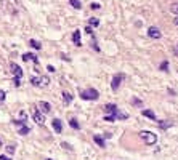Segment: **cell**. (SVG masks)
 <instances>
[{
	"mask_svg": "<svg viewBox=\"0 0 178 160\" xmlns=\"http://www.w3.org/2000/svg\"><path fill=\"white\" fill-rule=\"evenodd\" d=\"M80 98L85 101H96L98 98H100V93H98V90H95V88H87V90L80 91Z\"/></svg>",
	"mask_w": 178,
	"mask_h": 160,
	"instance_id": "cell-1",
	"label": "cell"
},
{
	"mask_svg": "<svg viewBox=\"0 0 178 160\" xmlns=\"http://www.w3.org/2000/svg\"><path fill=\"white\" fill-rule=\"evenodd\" d=\"M140 136H141V139L144 141V144H148V146L156 144V141H157V136L154 135L152 131H141Z\"/></svg>",
	"mask_w": 178,
	"mask_h": 160,
	"instance_id": "cell-2",
	"label": "cell"
},
{
	"mask_svg": "<svg viewBox=\"0 0 178 160\" xmlns=\"http://www.w3.org/2000/svg\"><path fill=\"white\" fill-rule=\"evenodd\" d=\"M122 79H124L122 74H116L114 77H112V82H111L112 91H117V90H119V85H120V82H122Z\"/></svg>",
	"mask_w": 178,
	"mask_h": 160,
	"instance_id": "cell-3",
	"label": "cell"
},
{
	"mask_svg": "<svg viewBox=\"0 0 178 160\" xmlns=\"http://www.w3.org/2000/svg\"><path fill=\"white\" fill-rule=\"evenodd\" d=\"M148 35L151 37V39H161V37H162L161 31H159L157 27H154V26H151V27L148 29Z\"/></svg>",
	"mask_w": 178,
	"mask_h": 160,
	"instance_id": "cell-4",
	"label": "cell"
},
{
	"mask_svg": "<svg viewBox=\"0 0 178 160\" xmlns=\"http://www.w3.org/2000/svg\"><path fill=\"white\" fill-rule=\"evenodd\" d=\"M51 126H53V130L56 131V133H61V131H63V123H61V120H59V119H53Z\"/></svg>",
	"mask_w": 178,
	"mask_h": 160,
	"instance_id": "cell-5",
	"label": "cell"
},
{
	"mask_svg": "<svg viewBox=\"0 0 178 160\" xmlns=\"http://www.w3.org/2000/svg\"><path fill=\"white\" fill-rule=\"evenodd\" d=\"M104 111H106V114H109V115H112V117H116L117 106H116V104H106V106H104Z\"/></svg>",
	"mask_w": 178,
	"mask_h": 160,
	"instance_id": "cell-6",
	"label": "cell"
},
{
	"mask_svg": "<svg viewBox=\"0 0 178 160\" xmlns=\"http://www.w3.org/2000/svg\"><path fill=\"white\" fill-rule=\"evenodd\" d=\"M32 117H34V122H37L39 125H44V122H45V117L42 115L39 111H34V114H32Z\"/></svg>",
	"mask_w": 178,
	"mask_h": 160,
	"instance_id": "cell-7",
	"label": "cell"
},
{
	"mask_svg": "<svg viewBox=\"0 0 178 160\" xmlns=\"http://www.w3.org/2000/svg\"><path fill=\"white\" fill-rule=\"evenodd\" d=\"M11 70H13V74H15L18 79H21V77H23V70H21V67H20L18 64L11 63Z\"/></svg>",
	"mask_w": 178,
	"mask_h": 160,
	"instance_id": "cell-8",
	"label": "cell"
},
{
	"mask_svg": "<svg viewBox=\"0 0 178 160\" xmlns=\"http://www.w3.org/2000/svg\"><path fill=\"white\" fill-rule=\"evenodd\" d=\"M23 59H24V61H34L35 64H39V59H37V56L32 55V53H24V55H23Z\"/></svg>",
	"mask_w": 178,
	"mask_h": 160,
	"instance_id": "cell-9",
	"label": "cell"
},
{
	"mask_svg": "<svg viewBox=\"0 0 178 160\" xmlns=\"http://www.w3.org/2000/svg\"><path fill=\"white\" fill-rule=\"evenodd\" d=\"M39 106H40V109H42V112H44V114H48V112L51 111V106H50V102H47V101H42Z\"/></svg>",
	"mask_w": 178,
	"mask_h": 160,
	"instance_id": "cell-10",
	"label": "cell"
},
{
	"mask_svg": "<svg viewBox=\"0 0 178 160\" xmlns=\"http://www.w3.org/2000/svg\"><path fill=\"white\" fill-rule=\"evenodd\" d=\"M72 42H74L77 46H80V31H74V34H72Z\"/></svg>",
	"mask_w": 178,
	"mask_h": 160,
	"instance_id": "cell-11",
	"label": "cell"
},
{
	"mask_svg": "<svg viewBox=\"0 0 178 160\" xmlns=\"http://www.w3.org/2000/svg\"><path fill=\"white\" fill-rule=\"evenodd\" d=\"M141 114H143L144 117H148V119H151V120H156V114H154L152 111H149V109H143Z\"/></svg>",
	"mask_w": 178,
	"mask_h": 160,
	"instance_id": "cell-12",
	"label": "cell"
},
{
	"mask_svg": "<svg viewBox=\"0 0 178 160\" xmlns=\"http://www.w3.org/2000/svg\"><path fill=\"white\" fill-rule=\"evenodd\" d=\"M93 141H95V143H96L98 146H100V147H106V144H104V139H103L100 135H95V136H93Z\"/></svg>",
	"mask_w": 178,
	"mask_h": 160,
	"instance_id": "cell-13",
	"label": "cell"
},
{
	"mask_svg": "<svg viewBox=\"0 0 178 160\" xmlns=\"http://www.w3.org/2000/svg\"><path fill=\"white\" fill-rule=\"evenodd\" d=\"M157 123H159V126H161L162 130H167V128H170V126H172V123H170V122H167V120H161V122H157Z\"/></svg>",
	"mask_w": 178,
	"mask_h": 160,
	"instance_id": "cell-14",
	"label": "cell"
},
{
	"mask_svg": "<svg viewBox=\"0 0 178 160\" xmlns=\"http://www.w3.org/2000/svg\"><path fill=\"white\" fill-rule=\"evenodd\" d=\"M69 3H71L72 8H76V10H79V8H82V3L80 0H69Z\"/></svg>",
	"mask_w": 178,
	"mask_h": 160,
	"instance_id": "cell-15",
	"label": "cell"
},
{
	"mask_svg": "<svg viewBox=\"0 0 178 160\" xmlns=\"http://www.w3.org/2000/svg\"><path fill=\"white\" fill-rule=\"evenodd\" d=\"M29 45H31L34 50H42V45H40L37 40H34V39H32V40H29Z\"/></svg>",
	"mask_w": 178,
	"mask_h": 160,
	"instance_id": "cell-16",
	"label": "cell"
},
{
	"mask_svg": "<svg viewBox=\"0 0 178 160\" xmlns=\"http://www.w3.org/2000/svg\"><path fill=\"white\" fill-rule=\"evenodd\" d=\"M63 101L66 102V104H71V102H72V96L69 95V93L64 91V93H63Z\"/></svg>",
	"mask_w": 178,
	"mask_h": 160,
	"instance_id": "cell-17",
	"label": "cell"
},
{
	"mask_svg": "<svg viewBox=\"0 0 178 160\" xmlns=\"http://www.w3.org/2000/svg\"><path fill=\"white\" fill-rule=\"evenodd\" d=\"M29 126H27V125H21L20 126V131H18V133H20V135H27V133H29Z\"/></svg>",
	"mask_w": 178,
	"mask_h": 160,
	"instance_id": "cell-18",
	"label": "cell"
},
{
	"mask_svg": "<svg viewBox=\"0 0 178 160\" xmlns=\"http://www.w3.org/2000/svg\"><path fill=\"white\" fill-rule=\"evenodd\" d=\"M39 80H40V85H44V87H47V85L50 83V79L47 77V75H42V77H40Z\"/></svg>",
	"mask_w": 178,
	"mask_h": 160,
	"instance_id": "cell-19",
	"label": "cell"
},
{
	"mask_svg": "<svg viewBox=\"0 0 178 160\" xmlns=\"http://www.w3.org/2000/svg\"><path fill=\"white\" fill-rule=\"evenodd\" d=\"M69 125H71L74 130H79V128H80V125H79V122H77L76 119H71V120H69Z\"/></svg>",
	"mask_w": 178,
	"mask_h": 160,
	"instance_id": "cell-20",
	"label": "cell"
},
{
	"mask_svg": "<svg viewBox=\"0 0 178 160\" xmlns=\"http://www.w3.org/2000/svg\"><path fill=\"white\" fill-rule=\"evenodd\" d=\"M159 69H161L162 72H167V70H168V61H164V63L161 64V67H159Z\"/></svg>",
	"mask_w": 178,
	"mask_h": 160,
	"instance_id": "cell-21",
	"label": "cell"
},
{
	"mask_svg": "<svg viewBox=\"0 0 178 160\" xmlns=\"http://www.w3.org/2000/svg\"><path fill=\"white\" fill-rule=\"evenodd\" d=\"M31 83H32L34 87H39V85H40V80H39V77H32V79H31Z\"/></svg>",
	"mask_w": 178,
	"mask_h": 160,
	"instance_id": "cell-22",
	"label": "cell"
},
{
	"mask_svg": "<svg viewBox=\"0 0 178 160\" xmlns=\"http://www.w3.org/2000/svg\"><path fill=\"white\" fill-rule=\"evenodd\" d=\"M170 11L175 13V15H178V3H173V5H170Z\"/></svg>",
	"mask_w": 178,
	"mask_h": 160,
	"instance_id": "cell-23",
	"label": "cell"
},
{
	"mask_svg": "<svg viewBox=\"0 0 178 160\" xmlns=\"http://www.w3.org/2000/svg\"><path fill=\"white\" fill-rule=\"evenodd\" d=\"M98 24H100V21H98V19H96V18H92V19H90V26H93V27H96Z\"/></svg>",
	"mask_w": 178,
	"mask_h": 160,
	"instance_id": "cell-24",
	"label": "cell"
},
{
	"mask_svg": "<svg viewBox=\"0 0 178 160\" xmlns=\"http://www.w3.org/2000/svg\"><path fill=\"white\" fill-rule=\"evenodd\" d=\"M5 98H7V93L0 90V102H3V101H5Z\"/></svg>",
	"mask_w": 178,
	"mask_h": 160,
	"instance_id": "cell-25",
	"label": "cell"
},
{
	"mask_svg": "<svg viewBox=\"0 0 178 160\" xmlns=\"http://www.w3.org/2000/svg\"><path fill=\"white\" fill-rule=\"evenodd\" d=\"M90 7H92V10H100V8H101V5H100V3H96V2L92 3Z\"/></svg>",
	"mask_w": 178,
	"mask_h": 160,
	"instance_id": "cell-26",
	"label": "cell"
},
{
	"mask_svg": "<svg viewBox=\"0 0 178 160\" xmlns=\"http://www.w3.org/2000/svg\"><path fill=\"white\" fill-rule=\"evenodd\" d=\"M7 152L8 154H13V152H15V147H13V146H7Z\"/></svg>",
	"mask_w": 178,
	"mask_h": 160,
	"instance_id": "cell-27",
	"label": "cell"
},
{
	"mask_svg": "<svg viewBox=\"0 0 178 160\" xmlns=\"http://www.w3.org/2000/svg\"><path fill=\"white\" fill-rule=\"evenodd\" d=\"M15 85H16V87H20V85H21V80L18 79V77H15Z\"/></svg>",
	"mask_w": 178,
	"mask_h": 160,
	"instance_id": "cell-28",
	"label": "cell"
},
{
	"mask_svg": "<svg viewBox=\"0 0 178 160\" xmlns=\"http://www.w3.org/2000/svg\"><path fill=\"white\" fill-rule=\"evenodd\" d=\"M47 69H48V72H55V67H53V66H47Z\"/></svg>",
	"mask_w": 178,
	"mask_h": 160,
	"instance_id": "cell-29",
	"label": "cell"
},
{
	"mask_svg": "<svg viewBox=\"0 0 178 160\" xmlns=\"http://www.w3.org/2000/svg\"><path fill=\"white\" fill-rule=\"evenodd\" d=\"M63 147H66V149H69V150H71L72 147H71V146H69L68 143H63Z\"/></svg>",
	"mask_w": 178,
	"mask_h": 160,
	"instance_id": "cell-30",
	"label": "cell"
},
{
	"mask_svg": "<svg viewBox=\"0 0 178 160\" xmlns=\"http://www.w3.org/2000/svg\"><path fill=\"white\" fill-rule=\"evenodd\" d=\"M133 102H135L137 106H141V101H140V99H133Z\"/></svg>",
	"mask_w": 178,
	"mask_h": 160,
	"instance_id": "cell-31",
	"label": "cell"
},
{
	"mask_svg": "<svg viewBox=\"0 0 178 160\" xmlns=\"http://www.w3.org/2000/svg\"><path fill=\"white\" fill-rule=\"evenodd\" d=\"M0 160H10V159L5 157V155H0Z\"/></svg>",
	"mask_w": 178,
	"mask_h": 160,
	"instance_id": "cell-32",
	"label": "cell"
},
{
	"mask_svg": "<svg viewBox=\"0 0 178 160\" xmlns=\"http://www.w3.org/2000/svg\"><path fill=\"white\" fill-rule=\"evenodd\" d=\"M175 24H176V26H178V18H176V19H175Z\"/></svg>",
	"mask_w": 178,
	"mask_h": 160,
	"instance_id": "cell-33",
	"label": "cell"
},
{
	"mask_svg": "<svg viewBox=\"0 0 178 160\" xmlns=\"http://www.w3.org/2000/svg\"><path fill=\"white\" fill-rule=\"evenodd\" d=\"M47 160H51V159H47Z\"/></svg>",
	"mask_w": 178,
	"mask_h": 160,
	"instance_id": "cell-34",
	"label": "cell"
}]
</instances>
